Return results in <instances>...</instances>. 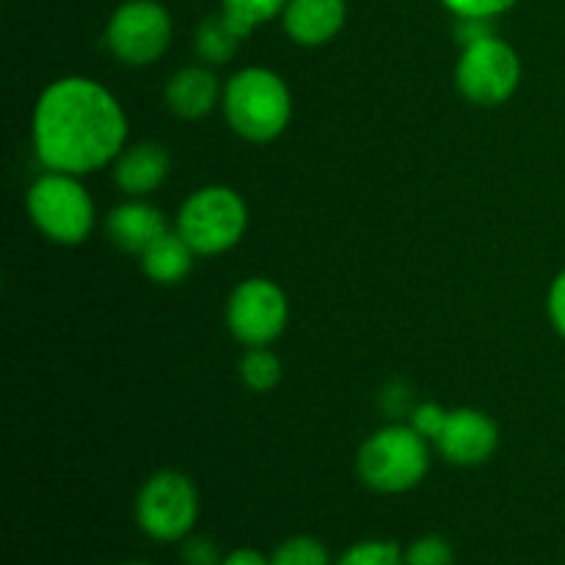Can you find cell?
Wrapping results in <instances>:
<instances>
[{"mask_svg":"<svg viewBox=\"0 0 565 565\" xmlns=\"http://www.w3.org/2000/svg\"><path fill=\"white\" fill-rule=\"evenodd\" d=\"M28 215L47 241L58 246H77L94 230V199L81 177L47 171L28 191Z\"/></svg>","mask_w":565,"mask_h":565,"instance_id":"cell-5","label":"cell"},{"mask_svg":"<svg viewBox=\"0 0 565 565\" xmlns=\"http://www.w3.org/2000/svg\"><path fill=\"white\" fill-rule=\"evenodd\" d=\"M406 565H452L456 563V552H452L450 541L441 535H423L414 541L406 552Z\"/></svg>","mask_w":565,"mask_h":565,"instance_id":"cell-21","label":"cell"},{"mask_svg":"<svg viewBox=\"0 0 565 565\" xmlns=\"http://www.w3.org/2000/svg\"><path fill=\"white\" fill-rule=\"evenodd\" d=\"M497 445H500V428L480 408L447 412V423L436 439L445 461L456 463V467H480L494 456Z\"/></svg>","mask_w":565,"mask_h":565,"instance_id":"cell-10","label":"cell"},{"mask_svg":"<svg viewBox=\"0 0 565 565\" xmlns=\"http://www.w3.org/2000/svg\"><path fill=\"white\" fill-rule=\"evenodd\" d=\"M428 469V439L419 436L412 425H386L359 447V478L379 494H406L417 489Z\"/></svg>","mask_w":565,"mask_h":565,"instance_id":"cell-3","label":"cell"},{"mask_svg":"<svg viewBox=\"0 0 565 565\" xmlns=\"http://www.w3.org/2000/svg\"><path fill=\"white\" fill-rule=\"evenodd\" d=\"M287 3L290 0H221V11H224L226 20L248 36L254 33V28H259L263 22L276 20V17L285 14Z\"/></svg>","mask_w":565,"mask_h":565,"instance_id":"cell-17","label":"cell"},{"mask_svg":"<svg viewBox=\"0 0 565 565\" xmlns=\"http://www.w3.org/2000/svg\"><path fill=\"white\" fill-rule=\"evenodd\" d=\"M31 132L36 158L50 171L83 177L119 158L127 141V116L103 83L70 75L39 94Z\"/></svg>","mask_w":565,"mask_h":565,"instance_id":"cell-1","label":"cell"},{"mask_svg":"<svg viewBox=\"0 0 565 565\" xmlns=\"http://www.w3.org/2000/svg\"><path fill=\"white\" fill-rule=\"evenodd\" d=\"M452 36L461 47L475 42H483V39L497 36L494 20L489 17H456V28H452Z\"/></svg>","mask_w":565,"mask_h":565,"instance_id":"cell-24","label":"cell"},{"mask_svg":"<svg viewBox=\"0 0 565 565\" xmlns=\"http://www.w3.org/2000/svg\"><path fill=\"white\" fill-rule=\"evenodd\" d=\"M224 99L221 83L207 64L182 66L166 83V105L180 119H204Z\"/></svg>","mask_w":565,"mask_h":565,"instance_id":"cell-14","label":"cell"},{"mask_svg":"<svg viewBox=\"0 0 565 565\" xmlns=\"http://www.w3.org/2000/svg\"><path fill=\"white\" fill-rule=\"evenodd\" d=\"M182 563L185 565H221L224 563V555L218 552V546L213 544L204 535H193V539L185 541L182 546Z\"/></svg>","mask_w":565,"mask_h":565,"instance_id":"cell-25","label":"cell"},{"mask_svg":"<svg viewBox=\"0 0 565 565\" xmlns=\"http://www.w3.org/2000/svg\"><path fill=\"white\" fill-rule=\"evenodd\" d=\"M171 171V154L163 143L141 141L121 149L114 163V180L130 199H143L158 191Z\"/></svg>","mask_w":565,"mask_h":565,"instance_id":"cell-13","label":"cell"},{"mask_svg":"<svg viewBox=\"0 0 565 565\" xmlns=\"http://www.w3.org/2000/svg\"><path fill=\"white\" fill-rule=\"evenodd\" d=\"M290 320V301L276 281L254 276L241 281L226 301V326L246 348H268L279 340Z\"/></svg>","mask_w":565,"mask_h":565,"instance_id":"cell-9","label":"cell"},{"mask_svg":"<svg viewBox=\"0 0 565 565\" xmlns=\"http://www.w3.org/2000/svg\"><path fill=\"white\" fill-rule=\"evenodd\" d=\"M546 309H550V320L555 326V331L565 340V270H561L555 276V281H552Z\"/></svg>","mask_w":565,"mask_h":565,"instance_id":"cell-26","label":"cell"},{"mask_svg":"<svg viewBox=\"0 0 565 565\" xmlns=\"http://www.w3.org/2000/svg\"><path fill=\"white\" fill-rule=\"evenodd\" d=\"M270 565H331L329 552L312 535H292L270 555Z\"/></svg>","mask_w":565,"mask_h":565,"instance_id":"cell-20","label":"cell"},{"mask_svg":"<svg viewBox=\"0 0 565 565\" xmlns=\"http://www.w3.org/2000/svg\"><path fill=\"white\" fill-rule=\"evenodd\" d=\"M348 20L345 0H290L281 14L285 33L301 47L329 44Z\"/></svg>","mask_w":565,"mask_h":565,"instance_id":"cell-12","label":"cell"},{"mask_svg":"<svg viewBox=\"0 0 565 565\" xmlns=\"http://www.w3.org/2000/svg\"><path fill=\"white\" fill-rule=\"evenodd\" d=\"M445 423H447V412L439 406V403H430V401L417 403V406L412 408V417H408V425H412V428L417 430L419 436H425L428 441L439 439Z\"/></svg>","mask_w":565,"mask_h":565,"instance_id":"cell-22","label":"cell"},{"mask_svg":"<svg viewBox=\"0 0 565 565\" xmlns=\"http://www.w3.org/2000/svg\"><path fill=\"white\" fill-rule=\"evenodd\" d=\"M224 116L232 130L252 143H268L292 119V94L281 75L265 66H246L224 86Z\"/></svg>","mask_w":565,"mask_h":565,"instance_id":"cell-2","label":"cell"},{"mask_svg":"<svg viewBox=\"0 0 565 565\" xmlns=\"http://www.w3.org/2000/svg\"><path fill=\"white\" fill-rule=\"evenodd\" d=\"M166 232H169L166 215L154 204L143 202V199H130V202L116 204L105 215V235L125 254H138L141 257Z\"/></svg>","mask_w":565,"mask_h":565,"instance_id":"cell-11","label":"cell"},{"mask_svg":"<svg viewBox=\"0 0 565 565\" xmlns=\"http://www.w3.org/2000/svg\"><path fill=\"white\" fill-rule=\"evenodd\" d=\"M248 230V207L235 188L207 185L193 191L177 215V232L199 257L235 248Z\"/></svg>","mask_w":565,"mask_h":565,"instance_id":"cell-4","label":"cell"},{"mask_svg":"<svg viewBox=\"0 0 565 565\" xmlns=\"http://www.w3.org/2000/svg\"><path fill=\"white\" fill-rule=\"evenodd\" d=\"M125 565H149V563H141V561H132V563H125Z\"/></svg>","mask_w":565,"mask_h":565,"instance_id":"cell-28","label":"cell"},{"mask_svg":"<svg viewBox=\"0 0 565 565\" xmlns=\"http://www.w3.org/2000/svg\"><path fill=\"white\" fill-rule=\"evenodd\" d=\"M174 22L158 0H125L110 14L105 44L127 66H149L169 50Z\"/></svg>","mask_w":565,"mask_h":565,"instance_id":"cell-8","label":"cell"},{"mask_svg":"<svg viewBox=\"0 0 565 565\" xmlns=\"http://www.w3.org/2000/svg\"><path fill=\"white\" fill-rule=\"evenodd\" d=\"M337 565H406V557L395 541L370 539L348 546Z\"/></svg>","mask_w":565,"mask_h":565,"instance_id":"cell-19","label":"cell"},{"mask_svg":"<svg viewBox=\"0 0 565 565\" xmlns=\"http://www.w3.org/2000/svg\"><path fill=\"white\" fill-rule=\"evenodd\" d=\"M196 257L199 254L193 252L191 243H188L177 230H169L141 254V268L149 281L171 287L188 279V274L193 270V259Z\"/></svg>","mask_w":565,"mask_h":565,"instance_id":"cell-15","label":"cell"},{"mask_svg":"<svg viewBox=\"0 0 565 565\" xmlns=\"http://www.w3.org/2000/svg\"><path fill=\"white\" fill-rule=\"evenodd\" d=\"M221 565H270V557H265L259 550H248V546H243V550H235L230 552V555H224V563Z\"/></svg>","mask_w":565,"mask_h":565,"instance_id":"cell-27","label":"cell"},{"mask_svg":"<svg viewBox=\"0 0 565 565\" xmlns=\"http://www.w3.org/2000/svg\"><path fill=\"white\" fill-rule=\"evenodd\" d=\"M452 17H489L497 20L500 14L511 11L516 0H441Z\"/></svg>","mask_w":565,"mask_h":565,"instance_id":"cell-23","label":"cell"},{"mask_svg":"<svg viewBox=\"0 0 565 565\" xmlns=\"http://www.w3.org/2000/svg\"><path fill=\"white\" fill-rule=\"evenodd\" d=\"M243 39L246 36L221 11V14H210L199 22L193 31V50L207 66H221L235 58Z\"/></svg>","mask_w":565,"mask_h":565,"instance_id":"cell-16","label":"cell"},{"mask_svg":"<svg viewBox=\"0 0 565 565\" xmlns=\"http://www.w3.org/2000/svg\"><path fill=\"white\" fill-rule=\"evenodd\" d=\"M136 519L143 535L160 544H174L191 535L199 519V491L188 475L163 469L141 486Z\"/></svg>","mask_w":565,"mask_h":565,"instance_id":"cell-6","label":"cell"},{"mask_svg":"<svg viewBox=\"0 0 565 565\" xmlns=\"http://www.w3.org/2000/svg\"><path fill=\"white\" fill-rule=\"evenodd\" d=\"M237 370H241L243 384L252 392H270L281 381V362L270 348H248Z\"/></svg>","mask_w":565,"mask_h":565,"instance_id":"cell-18","label":"cell"},{"mask_svg":"<svg viewBox=\"0 0 565 565\" xmlns=\"http://www.w3.org/2000/svg\"><path fill=\"white\" fill-rule=\"evenodd\" d=\"M522 81L519 53L500 36H489L461 47L456 64V86L469 103L494 108L516 94Z\"/></svg>","mask_w":565,"mask_h":565,"instance_id":"cell-7","label":"cell"}]
</instances>
